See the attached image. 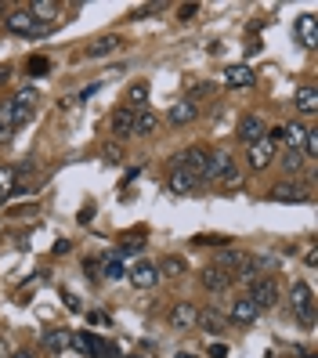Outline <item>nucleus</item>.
I'll return each mask as SVG.
<instances>
[{"instance_id":"34","label":"nucleus","mask_w":318,"mask_h":358,"mask_svg":"<svg viewBox=\"0 0 318 358\" xmlns=\"http://www.w3.org/2000/svg\"><path fill=\"white\" fill-rule=\"evenodd\" d=\"M113 253H116L120 260H127V257H138V253H141V242H138V239H127V242H120V247H116Z\"/></svg>"},{"instance_id":"41","label":"nucleus","mask_w":318,"mask_h":358,"mask_svg":"<svg viewBox=\"0 0 318 358\" xmlns=\"http://www.w3.org/2000/svg\"><path fill=\"white\" fill-rule=\"evenodd\" d=\"M51 250H55V253H69V250H73V242H69V239H58Z\"/></svg>"},{"instance_id":"31","label":"nucleus","mask_w":318,"mask_h":358,"mask_svg":"<svg viewBox=\"0 0 318 358\" xmlns=\"http://www.w3.org/2000/svg\"><path fill=\"white\" fill-rule=\"evenodd\" d=\"M15 181H19V174H15V167H0V203H4L8 195L15 192Z\"/></svg>"},{"instance_id":"33","label":"nucleus","mask_w":318,"mask_h":358,"mask_svg":"<svg viewBox=\"0 0 318 358\" xmlns=\"http://www.w3.org/2000/svg\"><path fill=\"white\" fill-rule=\"evenodd\" d=\"M300 167H304V156H300V149H290L282 156V170H290V174H297Z\"/></svg>"},{"instance_id":"4","label":"nucleus","mask_w":318,"mask_h":358,"mask_svg":"<svg viewBox=\"0 0 318 358\" xmlns=\"http://www.w3.org/2000/svg\"><path fill=\"white\" fill-rule=\"evenodd\" d=\"M250 301L257 307H275L279 304V286H275L272 275H261V279L250 283Z\"/></svg>"},{"instance_id":"25","label":"nucleus","mask_w":318,"mask_h":358,"mask_svg":"<svg viewBox=\"0 0 318 358\" xmlns=\"http://www.w3.org/2000/svg\"><path fill=\"white\" fill-rule=\"evenodd\" d=\"M196 185H199V181H196L192 174H185L181 167L174 170V177H170V192H174V195H192V192H196Z\"/></svg>"},{"instance_id":"6","label":"nucleus","mask_w":318,"mask_h":358,"mask_svg":"<svg viewBox=\"0 0 318 358\" xmlns=\"http://www.w3.org/2000/svg\"><path fill=\"white\" fill-rule=\"evenodd\" d=\"M275 145H279V141L268 138V134H264L261 141H253V145H250V167H253V170L272 167V163H275Z\"/></svg>"},{"instance_id":"52","label":"nucleus","mask_w":318,"mask_h":358,"mask_svg":"<svg viewBox=\"0 0 318 358\" xmlns=\"http://www.w3.org/2000/svg\"><path fill=\"white\" fill-rule=\"evenodd\" d=\"M178 358H196V355H178Z\"/></svg>"},{"instance_id":"45","label":"nucleus","mask_w":318,"mask_h":358,"mask_svg":"<svg viewBox=\"0 0 318 358\" xmlns=\"http://www.w3.org/2000/svg\"><path fill=\"white\" fill-rule=\"evenodd\" d=\"M87 319H91V325H102V322H109V319H105V315H102V312H91V315H87Z\"/></svg>"},{"instance_id":"47","label":"nucleus","mask_w":318,"mask_h":358,"mask_svg":"<svg viewBox=\"0 0 318 358\" xmlns=\"http://www.w3.org/2000/svg\"><path fill=\"white\" fill-rule=\"evenodd\" d=\"M105 159H109V163H120V152L113 149V145H109V149H105Z\"/></svg>"},{"instance_id":"40","label":"nucleus","mask_w":318,"mask_h":358,"mask_svg":"<svg viewBox=\"0 0 318 358\" xmlns=\"http://www.w3.org/2000/svg\"><path fill=\"white\" fill-rule=\"evenodd\" d=\"M84 271H87V279H102V260H87Z\"/></svg>"},{"instance_id":"24","label":"nucleus","mask_w":318,"mask_h":358,"mask_svg":"<svg viewBox=\"0 0 318 358\" xmlns=\"http://www.w3.org/2000/svg\"><path fill=\"white\" fill-rule=\"evenodd\" d=\"M206 333H225V325H228V319L221 315V312H214V307H206V312H199V319H196Z\"/></svg>"},{"instance_id":"1","label":"nucleus","mask_w":318,"mask_h":358,"mask_svg":"<svg viewBox=\"0 0 318 358\" xmlns=\"http://www.w3.org/2000/svg\"><path fill=\"white\" fill-rule=\"evenodd\" d=\"M4 29L15 33V37H47V33H51V26H40L33 15H29V8L8 11L4 15Z\"/></svg>"},{"instance_id":"3","label":"nucleus","mask_w":318,"mask_h":358,"mask_svg":"<svg viewBox=\"0 0 318 358\" xmlns=\"http://www.w3.org/2000/svg\"><path fill=\"white\" fill-rule=\"evenodd\" d=\"M290 301H293V319L304 325V330H311V325H315V297H311V286H308V283H293Z\"/></svg>"},{"instance_id":"5","label":"nucleus","mask_w":318,"mask_h":358,"mask_svg":"<svg viewBox=\"0 0 318 358\" xmlns=\"http://www.w3.org/2000/svg\"><path fill=\"white\" fill-rule=\"evenodd\" d=\"M178 159H181L178 167H181L185 174H192L196 181H203V174H206V167H210V149H203V145H196V149H188V152H181Z\"/></svg>"},{"instance_id":"48","label":"nucleus","mask_w":318,"mask_h":358,"mask_svg":"<svg viewBox=\"0 0 318 358\" xmlns=\"http://www.w3.org/2000/svg\"><path fill=\"white\" fill-rule=\"evenodd\" d=\"M8 138H11V130H8V127H4V123H0V145H4V141H8Z\"/></svg>"},{"instance_id":"14","label":"nucleus","mask_w":318,"mask_h":358,"mask_svg":"<svg viewBox=\"0 0 318 358\" xmlns=\"http://www.w3.org/2000/svg\"><path fill=\"white\" fill-rule=\"evenodd\" d=\"M272 199L275 203H308V192L300 188V185H290V181H282L272 188Z\"/></svg>"},{"instance_id":"2","label":"nucleus","mask_w":318,"mask_h":358,"mask_svg":"<svg viewBox=\"0 0 318 358\" xmlns=\"http://www.w3.org/2000/svg\"><path fill=\"white\" fill-rule=\"evenodd\" d=\"M69 348H76L80 355H87V358H120V351L109 344V340H102L98 333H73Z\"/></svg>"},{"instance_id":"28","label":"nucleus","mask_w":318,"mask_h":358,"mask_svg":"<svg viewBox=\"0 0 318 358\" xmlns=\"http://www.w3.org/2000/svg\"><path fill=\"white\" fill-rule=\"evenodd\" d=\"M123 275H127V265H123L116 253L102 257V279H123Z\"/></svg>"},{"instance_id":"18","label":"nucleus","mask_w":318,"mask_h":358,"mask_svg":"<svg viewBox=\"0 0 318 358\" xmlns=\"http://www.w3.org/2000/svg\"><path fill=\"white\" fill-rule=\"evenodd\" d=\"M238 138H243L246 145L261 141L264 138V120L261 116H243V123H238Z\"/></svg>"},{"instance_id":"50","label":"nucleus","mask_w":318,"mask_h":358,"mask_svg":"<svg viewBox=\"0 0 318 358\" xmlns=\"http://www.w3.org/2000/svg\"><path fill=\"white\" fill-rule=\"evenodd\" d=\"M11 358H33V355L29 351H11Z\"/></svg>"},{"instance_id":"17","label":"nucleus","mask_w":318,"mask_h":358,"mask_svg":"<svg viewBox=\"0 0 318 358\" xmlns=\"http://www.w3.org/2000/svg\"><path fill=\"white\" fill-rule=\"evenodd\" d=\"M196 319H199V312H196V304H178L170 312V322H174V330H192L196 325Z\"/></svg>"},{"instance_id":"10","label":"nucleus","mask_w":318,"mask_h":358,"mask_svg":"<svg viewBox=\"0 0 318 358\" xmlns=\"http://www.w3.org/2000/svg\"><path fill=\"white\" fill-rule=\"evenodd\" d=\"M257 315H261V307L253 304L250 297H238V301L232 304V312H228V319H232V322H238V325H250V322H257Z\"/></svg>"},{"instance_id":"38","label":"nucleus","mask_w":318,"mask_h":358,"mask_svg":"<svg viewBox=\"0 0 318 358\" xmlns=\"http://www.w3.org/2000/svg\"><path fill=\"white\" fill-rule=\"evenodd\" d=\"M62 297H66V307H69L73 315H84V301H80L76 293H69V289H66V293H62Z\"/></svg>"},{"instance_id":"19","label":"nucleus","mask_w":318,"mask_h":358,"mask_svg":"<svg viewBox=\"0 0 318 358\" xmlns=\"http://www.w3.org/2000/svg\"><path fill=\"white\" fill-rule=\"evenodd\" d=\"M167 120H170L174 127L192 123V120H196V105L188 102V98H185V102H174V105H170V112H167Z\"/></svg>"},{"instance_id":"12","label":"nucleus","mask_w":318,"mask_h":358,"mask_svg":"<svg viewBox=\"0 0 318 358\" xmlns=\"http://www.w3.org/2000/svg\"><path fill=\"white\" fill-rule=\"evenodd\" d=\"M304 130L308 127H300V123H286V127H275L272 134L268 138H275V141H286L290 145V149H300V145H304Z\"/></svg>"},{"instance_id":"16","label":"nucleus","mask_w":318,"mask_h":358,"mask_svg":"<svg viewBox=\"0 0 318 358\" xmlns=\"http://www.w3.org/2000/svg\"><path fill=\"white\" fill-rule=\"evenodd\" d=\"M253 80H257V76H253L250 65H232V69L225 73V84H228V87H235V91L253 87Z\"/></svg>"},{"instance_id":"42","label":"nucleus","mask_w":318,"mask_h":358,"mask_svg":"<svg viewBox=\"0 0 318 358\" xmlns=\"http://www.w3.org/2000/svg\"><path fill=\"white\" fill-rule=\"evenodd\" d=\"M210 358H228V348L225 344H210Z\"/></svg>"},{"instance_id":"51","label":"nucleus","mask_w":318,"mask_h":358,"mask_svg":"<svg viewBox=\"0 0 318 358\" xmlns=\"http://www.w3.org/2000/svg\"><path fill=\"white\" fill-rule=\"evenodd\" d=\"M4 15H8V11H4V4H0V19H4Z\"/></svg>"},{"instance_id":"46","label":"nucleus","mask_w":318,"mask_h":358,"mask_svg":"<svg viewBox=\"0 0 318 358\" xmlns=\"http://www.w3.org/2000/svg\"><path fill=\"white\" fill-rule=\"evenodd\" d=\"M0 358H11V344H8L4 337H0Z\"/></svg>"},{"instance_id":"11","label":"nucleus","mask_w":318,"mask_h":358,"mask_svg":"<svg viewBox=\"0 0 318 358\" xmlns=\"http://www.w3.org/2000/svg\"><path fill=\"white\" fill-rule=\"evenodd\" d=\"M29 15H33L40 26H51L62 15V4H58V0H33V4H29Z\"/></svg>"},{"instance_id":"35","label":"nucleus","mask_w":318,"mask_h":358,"mask_svg":"<svg viewBox=\"0 0 318 358\" xmlns=\"http://www.w3.org/2000/svg\"><path fill=\"white\" fill-rule=\"evenodd\" d=\"M47 73H51V62H47L44 55H37V58H29V76H47Z\"/></svg>"},{"instance_id":"43","label":"nucleus","mask_w":318,"mask_h":358,"mask_svg":"<svg viewBox=\"0 0 318 358\" xmlns=\"http://www.w3.org/2000/svg\"><path fill=\"white\" fill-rule=\"evenodd\" d=\"M94 217V206H84V210H80V224H87Z\"/></svg>"},{"instance_id":"30","label":"nucleus","mask_w":318,"mask_h":358,"mask_svg":"<svg viewBox=\"0 0 318 358\" xmlns=\"http://www.w3.org/2000/svg\"><path fill=\"white\" fill-rule=\"evenodd\" d=\"M156 130V112L152 109H138L134 112V134H152Z\"/></svg>"},{"instance_id":"49","label":"nucleus","mask_w":318,"mask_h":358,"mask_svg":"<svg viewBox=\"0 0 318 358\" xmlns=\"http://www.w3.org/2000/svg\"><path fill=\"white\" fill-rule=\"evenodd\" d=\"M0 80H11V69H8V65H0Z\"/></svg>"},{"instance_id":"7","label":"nucleus","mask_w":318,"mask_h":358,"mask_svg":"<svg viewBox=\"0 0 318 358\" xmlns=\"http://www.w3.org/2000/svg\"><path fill=\"white\" fill-rule=\"evenodd\" d=\"M29 120H33V109L19 105L15 98H11V102H4V105H0V123H4L8 130H19V127H26Z\"/></svg>"},{"instance_id":"22","label":"nucleus","mask_w":318,"mask_h":358,"mask_svg":"<svg viewBox=\"0 0 318 358\" xmlns=\"http://www.w3.org/2000/svg\"><path fill=\"white\" fill-rule=\"evenodd\" d=\"M293 105L304 112V116H315V112H318V91L315 87H300L293 94Z\"/></svg>"},{"instance_id":"27","label":"nucleus","mask_w":318,"mask_h":358,"mask_svg":"<svg viewBox=\"0 0 318 358\" xmlns=\"http://www.w3.org/2000/svg\"><path fill=\"white\" fill-rule=\"evenodd\" d=\"M145 102H149V84H131L127 87V109H145Z\"/></svg>"},{"instance_id":"32","label":"nucleus","mask_w":318,"mask_h":358,"mask_svg":"<svg viewBox=\"0 0 318 358\" xmlns=\"http://www.w3.org/2000/svg\"><path fill=\"white\" fill-rule=\"evenodd\" d=\"M300 156H304V159H315V156H318V134H315L311 127L304 130V145H300Z\"/></svg>"},{"instance_id":"39","label":"nucleus","mask_w":318,"mask_h":358,"mask_svg":"<svg viewBox=\"0 0 318 358\" xmlns=\"http://www.w3.org/2000/svg\"><path fill=\"white\" fill-rule=\"evenodd\" d=\"M196 15H199V4H181V8H178V19H185V22L196 19Z\"/></svg>"},{"instance_id":"20","label":"nucleus","mask_w":318,"mask_h":358,"mask_svg":"<svg viewBox=\"0 0 318 358\" xmlns=\"http://www.w3.org/2000/svg\"><path fill=\"white\" fill-rule=\"evenodd\" d=\"M228 167H232V156H228V152H210V167H206L203 181H221Z\"/></svg>"},{"instance_id":"13","label":"nucleus","mask_w":318,"mask_h":358,"mask_svg":"<svg viewBox=\"0 0 318 358\" xmlns=\"http://www.w3.org/2000/svg\"><path fill=\"white\" fill-rule=\"evenodd\" d=\"M113 134L120 138V141H127V138H131L134 134V109H116L113 112Z\"/></svg>"},{"instance_id":"36","label":"nucleus","mask_w":318,"mask_h":358,"mask_svg":"<svg viewBox=\"0 0 318 358\" xmlns=\"http://www.w3.org/2000/svg\"><path fill=\"white\" fill-rule=\"evenodd\" d=\"M15 102H19V105H26V109H33V105L40 102V94H37V87H22L19 94H15Z\"/></svg>"},{"instance_id":"21","label":"nucleus","mask_w":318,"mask_h":358,"mask_svg":"<svg viewBox=\"0 0 318 358\" xmlns=\"http://www.w3.org/2000/svg\"><path fill=\"white\" fill-rule=\"evenodd\" d=\"M243 260H246V253H243V250H232V247H228V250H221V257H217V268L235 279V271L243 268Z\"/></svg>"},{"instance_id":"53","label":"nucleus","mask_w":318,"mask_h":358,"mask_svg":"<svg viewBox=\"0 0 318 358\" xmlns=\"http://www.w3.org/2000/svg\"><path fill=\"white\" fill-rule=\"evenodd\" d=\"M138 358H141V355H138Z\"/></svg>"},{"instance_id":"44","label":"nucleus","mask_w":318,"mask_h":358,"mask_svg":"<svg viewBox=\"0 0 318 358\" xmlns=\"http://www.w3.org/2000/svg\"><path fill=\"white\" fill-rule=\"evenodd\" d=\"M58 105H62V109H73V105H80V102H76V94H66V98H62Z\"/></svg>"},{"instance_id":"37","label":"nucleus","mask_w":318,"mask_h":358,"mask_svg":"<svg viewBox=\"0 0 318 358\" xmlns=\"http://www.w3.org/2000/svg\"><path fill=\"white\" fill-rule=\"evenodd\" d=\"M238 181H243V174H238V167H235V159H232V167L225 170V177H221V185H225V188H235Z\"/></svg>"},{"instance_id":"9","label":"nucleus","mask_w":318,"mask_h":358,"mask_svg":"<svg viewBox=\"0 0 318 358\" xmlns=\"http://www.w3.org/2000/svg\"><path fill=\"white\" fill-rule=\"evenodd\" d=\"M293 37H297V44H304V47H315V44H318V22H315V15H297Z\"/></svg>"},{"instance_id":"8","label":"nucleus","mask_w":318,"mask_h":358,"mask_svg":"<svg viewBox=\"0 0 318 358\" xmlns=\"http://www.w3.org/2000/svg\"><path fill=\"white\" fill-rule=\"evenodd\" d=\"M127 279H131L134 289H152L159 283V268L152 265V260H138V265L127 271Z\"/></svg>"},{"instance_id":"15","label":"nucleus","mask_w":318,"mask_h":358,"mask_svg":"<svg viewBox=\"0 0 318 358\" xmlns=\"http://www.w3.org/2000/svg\"><path fill=\"white\" fill-rule=\"evenodd\" d=\"M120 37L116 33H105V37H98L91 47H87V58H105V55H113V51H120Z\"/></svg>"},{"instance_id":"29","label":"nucleus","mask_w":318,"mask_h":358,"mask_svg":"<svg viewBox=\"0 0 318 358\" xmlns=\"http://www.w3.org/2000/svg\"><path fill=\"white\" fill-rule=\"evenodd\" d=\"M156 268H159V279H163V275H167V279H178V275H185V260L170 253V257H163V260H159Z\"/></svg>"},{"instance_id":"26","label":"nucleus","mask_w":318,"mask_h":358,"mask_svg":"<svg viewBox=\"0 0 318 358\" xmlns=\"http://www.w3.org/2000/svg\"><path fill=\"white\" fill-rule=\"evenodd\" d=\"M69 337H73L69 330H47V333H44V348L55 351V355H62V351L69 348Z\"/></svg>"},{"instance_id":"23","label":"nucleus","mask_w":318,"mask_h":358,"mask_svg":"<svg viewBox=\"0 0 318 358\" xmlns=\"http://www.w3.org/2000/svg\"><path fill=\"white\" fill-rule=\"evenodd\" d=\"M203 286L210 289V293H225V289L232 286V275H225L221 268H206V271H203Z\"/></svg>"}]
</instances>
